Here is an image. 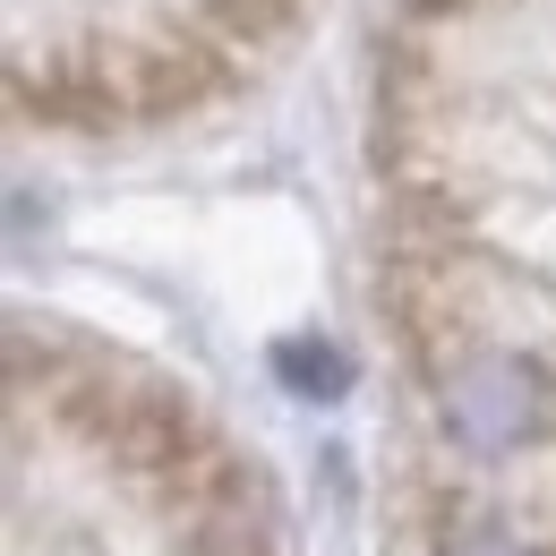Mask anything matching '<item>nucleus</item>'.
Wrapping results in <instances>:
<instances>
[{"mask_svg": "<svg viewBox=\"0 0 556 556\" xmlns=\"http://www.w3.org/2000/svg\"><path fill=\"white\" fill-rule=\"evenodd\" d=\"M377 180L386 317L437 463H556V0H403Z\"/></svg>", "mask_w": 556, "mask_h": 556, "instance_id": "f257e3e1", "label": "nucleus"}, {"mask_svg": "<svg viewBox=\"0 0 556 556\" xmlns=\"http://www.w3.org/2000/svg\"><path fill=\"white\" fill-rule=\"evenodd\" d=\"M282 17L291 0H9V86L77 129L154 121L231 86Z\"/></svg>", "mask_w": 556, "mask_h": 556, "instance_id": "f03ea898", "label": "nucleus"}]
</instances>
